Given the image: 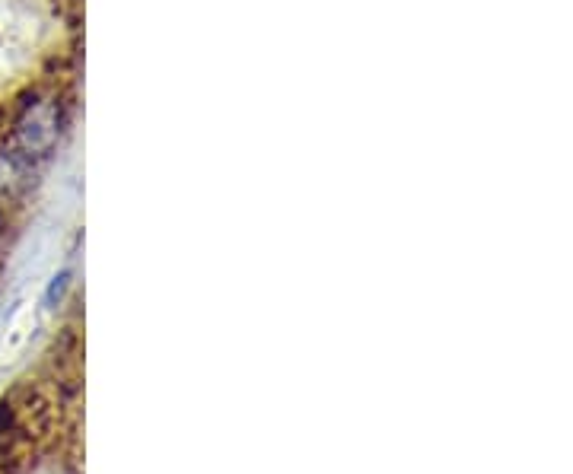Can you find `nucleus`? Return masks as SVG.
<instances>
[{"label": "nucleus", "instance_id": "f257e3e1", "mask_svg": "<svg viewBox=\"0 0 573 474\" xmlns=\"http://www.w3.org/2000/svg\"><path fill=\"white\" fill-rule=\"evenodd\" d=\"M61 102L42 99L39 93H29V102L16 105V115L10 121V140L7 144L23 156L26 163L36 166L45 156H51L58 137H61Z\"/></svg>", "mask_w": 573, "mask_h": 474}, {"label": "nucleus", "instance_id": "f03ea898", "mask_svg": "<svg viewBox=\"0 0 573 474\" xmlns=\"http://www.w3.org/2000/svg\"><path fill=\"white\" fill-rule=\"evenodd\" d=\"M67 277H71V274L61 271L55 280H51V287H48V293H45V303H48V306H55V300H61V293L67 290Z\"/></svg>", "mask_w": 573, "mask_h": 474}]
</instances>
